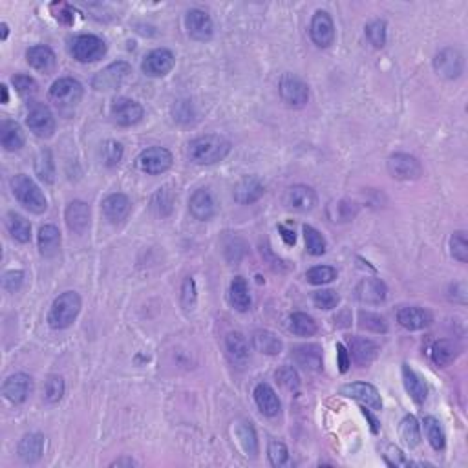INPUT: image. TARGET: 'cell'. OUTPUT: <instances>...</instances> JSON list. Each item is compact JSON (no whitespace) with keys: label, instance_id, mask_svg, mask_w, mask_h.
Wrapping results in <instances>:
<instances>
[{"label":"cell","instance_id":"obj_62","mask_svg":"<svg viewBox=\"0 0 468 468\" xmlns=\"http://www.w3.org/2000/svg\"><path fill=\"white\" fill-rule=\"evenodd\" d=\"M362 410V415H364V417L368 419V421L371 422V432H373V434H377V432H379V422H377V419L373 417V415H371L370 412H368L366 408H361Z\"/></svg>","mask_w":468,"mask_h":468},{"label":"cell","instance_id":"obj_20","mask_svg":"<svg viewBox=\"0 0 468 468\" xmlns=\"http://www.w3.org/2000/svg\"><path fill=\"white\" fill-rule=\"evenodd\" d=\"M190 214L199 222H207L216 214V201L209 189H198L194 194L190 196L189 201Z\"/></svg>","mask_w":468,"mask_h":468},{"label":"cell","instance_id":"obj_19","mask_svg":"<svg viewBox=\"0 0 468 468\" xmlns=\"http://www.w3.org/2000/svg\"><path fill=\"white\" fill-rule=\"evenodd\" d=\"M66 225L75 234H84L90 227V207L81 199L72 201L65 213Z\"/></svg>","mask_w":468,"mask_h":468},{"label":"cell","instance_id":"obj_38","mask_svg":"<svg viewBox=\"0 0 468 468\" xmlns=\"http://www.w3.org/2000/svg\"><path fill=\"white\" fill-rule=\"evenodd\" d=\"M6 227L10 231L11 238L19 241V243H28V241L32 240V225H29L28 220L20 216V214L8 213V216H6Z\"/></svg>","mask_w":468,"mask_h":468},{"label":"cell","instance_id":"obj_58","mask_svg":"<svg viewBox=\"0 0 468 468\" xmlns=\"http://www.w3.org/2000/svg\"><path fill=\"white\" fill-rule=\"evenodd\" d=\"M24 282V273L22 271H8L2 276V288L8 293H15L17 289H20Z\"/></svg>","mask_w":468,"mask_h":468},{"label":"cell","instance_id":"obj_16","mask_svg":"<svg viewBox=\"0 0 468 468\" xmlns=\"http://www.w3.org/2000/svg\"><path fill=\"white\" fill-rule=\"evenodd\" d=\"M187 33L194 41H209L214 33V24L210 15L203 10H190L185 17Z\"/></svg>","mask_w":468,"mask_h":468},{"label":"cell","instance_id":"obj_10","mask_svg":"<svg viewBox=\"0 0 468 468\" xmlns=\"http://www.w3.org/2000/svg\"><path fill=\"white\" fill-rule=\"evenodd\" d=\"M280 95L283 102L289 107H304L309 99V88L307 84L293 74H286L280 79Z\"/></svg>","mask_w":468,"mask_h":468},{"label":"cell","instance_id":"obj_50","mask_svg":"<svg viewBox=\"0 0 468 468\" xmlns=\"http://www.w3.org/2000/svg\"><path fill=\"white\" fill-rule=\"evenodd\" d=\"M313 302L320 309H335L339 306L340 298L333 289H319V291L313 293Z\"/></svg>","mask_w":468,"mask_h":468},{"label":"cell","instance_id":"obj_24","mask_svg":"<svg viewBox=\"0 0 468 468\" xmlns=\"http://www.w3.org/2000/svg\"><path fill=\"white\" fill-rule=\"evenodd\" d=\"M293 359L298 366H302L307 371H320L324 362H322V348L319 344H302L293 349Z\"/></svg>","mask_w":468,"mask_h":468},{"label":"cell","instance_id":"obj_29","mask_svg":"<svg viewBox=\"0 0 468 468\" xmlns=\"http://www.w3.org/2000/svg\"><path fill=\"white\" fill-rule=\"evenodd\" d=\"M255 401L258 410L267 417H274L280 412V399L267 382H260L255 388Z\"/></svg>","mask_w":468,"mask_h":468},{"label":"cell","instance_id":"obj_59","mask_svg":"<svg viewBox=\"0 0 468 468\" xmlns=\"http://www.w3.org/2000/svg\"><path fill=\"white\" fill-rule=\"evenodd\" d=\"M337 359H339V370L346 373L352 366V357H349L348 349L344 348V344H337Z\"/></svg>","mask_w":468,"mask_h":468},{"label":"cell","instance_id":"obj_54","mask_svg":"<svg viewBox=\"0 0 468 468\" xmlns=\"http://www.w3.org/2000/svg\"><path fill=\"white\" fill-rule=\"evenodd\" d=\"M51 15L55 17V20H59L60 24H65V26H72L75 19V10L72 8L68 2H53L50 6Z\"/></svg>","mask_w":468,"mask_h":468},{"label":"cell","instance_id":"obj_33","mask_svg":"<svg viewBox=\"0 0 468 468\" xmlns=\"http://www.w3.org/2000/svg\"><path fill=\"white\" fill-rule=\"evenodd\" d=\"M0 141L8 152H15L24 147V132L15 121H4L0 125Z\"/></svg>","mask_w":468,"mask_h":468},{"label":"cell","instance_id":"obj_4","mask_svg":"<svg viewBox=\"0 0 468 468\" xmlns=\"http://www.w3.org/2000/svg\"><path fill=\"white\" fill-rule=\"evenodd\" d=\"M50 101L60 110H70L75 108L83 99V84L72 77H60L59 81L51 84Z\"/></svg>","mask_w":468,"mask_h":468},{"label":"cell","instance_id":"obj_28","mask_svg":"<svg viewBox=\"0 0 468 468\" xmlns=\"http://www.w3.org/2000/svg\"><path fill=\"white\" fill-rule=\"evenodd\" d=\"M397 320L404 329L417 331V329H424L432 324V315L430 311L422 309V307H401L397 313Z\"/></svg>","mask_w":468,"mask_h":468},{"label":"cell","instance_id":"obj_27","mask_svg":"<svg viewBox=\"0 0 468 468\" xmlns=\"http://www.w3.org/2000/svg\"><path fill=\"white\" fill-rule=\"evenodd\" d=\"M388 295V288L380 279H364L357 286V298L362 304H382Z\"/></svg>","mask_w":468,"mask_h":468},{"label":"cell","instance_id":"obj_23","mask_svg":"<svg viewBox=\"0 0 468 468\" xmlns=\"http://www.w3.org/2000/svg\"><path fill=\"white\" fill-rule=\"evenodd\" d=\"M349 357L355 361L359 366H368L375 361L379 355V346L370 339H361V337H352L348 340Z\"/></svg>","mask_w":468,"mask_h":468},{"label":"cell","instance_id":"obj_47","mask_svg":"<svg viewBox=\"0 0 468 468\" xmlns=\"http://www.w3.org/2000/svg\"><path fill=\"white\" fill-rule=\"evenodd\" d=\"M306 279L313 286H324V283L333 282L337 279V269L329 267V265H316V267H311L307 271Z\"/></svg>","mask_w":468,"mask_h":468},{"label":"cell","instance_id":"obj_5","mask_svg":"<svg viewBox=\"0 0 468 468\" xmlns=\"http://www.w3.org/2000/svg\"><path fill=\"white\" fill-rule=\"evenodd\" d=\"M130 74H132V68H130L128 62L117 60V62H112L110 66H107V68L99 72V74H95V77H93L92 81V86L98 90V92L117 90L121 84L128 79Z\"/></svg>","mask_w":468,"mask_h":468},{"label":"cell","instance_id":"obj_41","mask_svg":"<svg viewBox=\"0 0 468 468\" xmlns=\"http://www.w3.org/2000/svg\"><path fill=\"white\" fill-rule=\"evenodd\" d=\"M399 434H401V439L413 448L421 443V430H419V422L413 415H406V417L401 421V427H399Z\"/></svg>","mask_w":468,"mask_h":468},{"label":"cell","instance_id":"obj_60","mask_svg":"<svg viewBox=\"0 0 468 468\" xmlns=\"http://www.w3.org/2000/svg\"><path fill=\"white\" fill-rule=\"evenodd\" d=\"M279 231L282 232L283 241H286L288 246H295V243H297V236H295V232H293L291 229L283 227V225H279Z\"/></svg>","mask_w":468,"mask_h":468},{"label":"cell","instance_id":"obj_63","mask_svg":"<svg viewBox=\"0 0 468 468\" xmlns=\"http://www.w3.org/2000/svg\"><path fill=\"white\" fill-rule=\"evenodd\" d=\"M0 92H2V102H8V99H10V95H8V86H6V84H2V86H0Z\"/></svg>","mask_w":468,"mask_h":468},{"label":"cell","instance_id":"obj_17","mask_svg":"<svg viewBox=\"0 0 468 468\" xmlns=\"http://www.w3.org/2000/svg\"><path fill=\"white\" fill-rule=\"evenodd\" d=\"M32 377L26 373H15V375L8 377L4 382V397L13 404H22L26 399L32 394Z\"/></svg>","mask_w":468,"mask_h":468},{"label":"cell","instance_id":"obj_7","mask_svg":"<svg viewBox=\"0 0 468 468\" xmlns=\"http://www.w3.org/2000/svg\"><path fill=\"white\" fill-rule=\"evenodd\" d=\"M107 53V42L95 35H79L72 42V55L79 62H95Z\"/></svg>","mask_w":468,"mask_h":468},{"label":"cell","instance_id":"obj_13","mask_svg":"<svg viewBox=\"0 0 468 468\" xmlns=\"http://www.w3.org/2000/svg\"><path fill=\"white\" fill-rule=\"evenodd\" d=\"M309 35L319 48H329L335 42V24L328 11L319 10L311 19Z\"/></svg>","mask_w":468,"mask_h":468},{"label":"cell","instance_id":"obj_36","mask_svg":"<svg viewBox=\"0 0 468 468\" xmlns=\"http://www.w3.org/2000/svg\"><path fill=\"white\" fill-rule=\"evenodd\" d=\"M229 298H231L232 307L236 311H246L250 309V295L249 288H247V282L243 276H234L231 282V289H229Z\"/></svg>","mask_w":468,"mask_h":468},{"label":"cell","instance_id":"obj_46","mask_svg":"<svg viewBox=\"0 0 468 468\" xmlns=\"http://www.w3.org/2000/svg\"><path fill=\"white\" fill-rule=\"evenodd\" d=\"M359 326L366 331H373V333H386L388 331L386 320L377 313H370V311L359 313Z\"/></svg>","mask_w":468,"mask_h":468},{"label":"cell","instance_id":"obj_39","mask_svg":"<svg viewBox=\"0 0 468 468\" xmlns=\"http://www.w3.org/2000/svg\"><path fill=\"white\" fill-rule=\"evenodd\" d=\"M236 437L240 441L241 448L249 457H256L258 454V439H256L255 427L249 421H238L236 424Z\"/></svg>","mask_w":468,"mask_h":468},{"label":"cell","instance_id":"obj_31","mask_svg":"<svg viewBox=\"0 0 468 468\" xmlns=\"http://www.w3.org/2000/svg\"><path fill=\"white\" fill-rule=\"evenodd\" d=\"M288 205L293 209L311 210L316 205V194L315 190L307 185H295L288 190Z\"/></svg>","mask_w":468,"mask_h":468},{"label":"cell","instance_id":"obj_34","mask_svg":"<svg viewBox=\"0 0 468 468\" xmlns=\"http://www.w3.org/2000/svg\"><path fill=\"white\" fill-rule=\"evenodd\" d=\"M403 380H404V388L410 394V397L415 401L417 404H422L427 401L428 395V388L424 385V380L408 366V364H404L403 366Z\"/></svg>","mask_w":468,"mask_h":468},{"label":"cell","instance_id":"obj_42","mask_svg":"<svg viewBox=\"0 0 468 468\" xmlns=\"http://www.w3.org/2000/svg\"><path fill=\"white\" fill-rule=\"evenodd\" d=\"M291 331L298 337H311L316 333V322L306 313H293L291 316Z\"/></svg>","mask_w":468,"mask_h":468},{"label":"cell","instance_id":"obj_12","mask_svg":"<svg viewBox=\"0 0 468 468\" xmlns=\"http://www.w3.org/2000/svg\"><path fill=\"white\" fill-rule=\"evenodd\" d=\"M434 68L445 79H457L459 75L463 74L464 59L461 55V51L455 50V48H445L434 59Z\"/></svg>","mask_w":468,"mask_h":468},{"label":"cell","instance_id":"obj_21","mask_svg":"<svg viewBox=\"0 0 468 468\" xmlns=\"http://www.w3.org/2000/svg\"><path fill=\"white\" fill-rule=\"evenodd\" d=\"M225 352L229 361L236 368H243L249 362V342L240 331H231L225 337Z\"/></svg>","mask_w":468,"mask_h":468},{"label":"cell","instance_id":"obj_44","mask_svg":"<svg viewBox=\"0 0 468 468\" xmlns=\"http://www.w3.org/2000/svg\"><path fill=\"white\" fill-rule=\"evenodd\" d=\"M304 238H306V249L311 256H322L326 253L324 236L311 225H304Z\"/></svg>","mask_w":468,"mask_h":468},{"label":"cell","instance_id":"obj_35","mask_svg":"<svg viewBox=\"0 0 468 468\" xmlns=\"http://www.w3.org/2000/svg\"><path fill=\"white\" fill-rule=\"evenodd\" d=\"M60 249V232L55 225H44L39 229V250L42 256L51 258Z\"/></svg>","mask_w":468,"mask_h":468},{"label":"cell","instance_id":"obj_26","mask_svg":"<svg viewBox=\"0 0 468 468\" xmlns=\"http://www.w3.org/2000/svg\"><path fill=\"white\" fill-rule=\"evenodd\" d=\"M265 192L264 183L256 176H246L243 180L238 181V185L234 187V199L241 205H250L258 201Z\"/></svg>","mask_w":468,"mask_h":468},{"label":"cell","instance_id":"obj_37","mask_svg":"<svg viewBox=\"0 0 468 468\" xmlns=\"http://www.w3.org/2000/svg\"><path fill=\"white\" fill-rule=\"evenodd\" d=\"M174 203H176V194L171 187H161L154 192L152 201H150V209L154 210V214H158L161 218L172 214L174 210Z\"/></svg>","mask_w":468,"mask_h":468},{"label":"cell","instance_id":"obj_25","mask_svg":"<svg viewBox=\"0 0 468 468\" xmlns=\"http://www.w3.org/2000/svg\"><path fill=\"white\" fill-rule=\"evenodd\" d=\"M26 59H28V65L32 68L42 72V74H51L57 66L55 53H53L50 46H44V44H37V46L29 48L26 51Z\"/></svg>","mask_w":468,"mask_h":468},{"label":"cell","instance_id":"obj_52","mask_svg":"<svg viewBox=\"0 0 468 468\" xmlns=\"http://www.w3.org/2000/svg\"><path fill=\"white\" fill-rule=\"evenodd\" d=\"M102 161L107 163L108 167H116L117 163L123 158V145L117 143L114 140H108L107 143L102 145Z\"/></svg>","mask_w":468,"mask_h":468},{"label":"cell","instance_id":"obj_9","mask_svg":"<svg viewBox=\"0 0 468 468\" xmlns=\"http://www.w3.org/2000/svg\"><path fill=\"white\" fill-rule=\"evenodd\" d=\"M388 172L401 181H413L422 176V165L410 154H394L388 159Z\"/></svg>","mask_w":468,"mask_h":468},{"label":"cell","instance_id":"obj_6","mask_svg":"<svg viewBox=\"0 0 468 468\" xmlns=\"http://www.w3.org/2000/svg\"><path fill=\"white\" fill-rule=\"evenodd\" d=\"M172 161L174 158H172L171 150H167L165 147H150L140 154L138 167L150 176H158L172 167Z\"/></svg>","mask_w":468,"mask_h":468},{"label":"cell","instance_id":"obj_11","mask_svg":"<svg viewBox=\"0 0 468 468\" xmlns=\"http://www.w3.org/2000/svg\"><path fill=\"white\" fill-rule=\"evenodd\" d=\"M174 65H176L174 53L167 48H158V50H152L149 55L145 57L143 62H141V70L149 77H163L174 68Z\"/></svg>","mask_w":468,"mask_h":468},{"label":"cell","instance_id":"obj_30","mask_svg":"<svg viewBox=\"0 0 468 468\" xmlns=\"http://www.w3.org/2000/svg\"><path fill=\"white\" fill-rule=\"evenodd\" d=\"M44 450V437L41 434H26L19 443V457L24 463L33 464L42 457Z\"/></svg>","mask_w":468,"mask_h":468},{"label":"cell","instance_id":"obj_22","mask_svg":"<svg viewBox=\"0 0 468 468\" xmlns=\"http://www.w3.org/2000/svg\"><path fill=\"white\" fill-rule=\"evenodd\" d=\"M461 344L454 339H441L430 348L432 362L439 368H446L461 355Z\"/></svg>","mask_w":468,"mask_h":468},{"label":"cell","instance_id":"obj_49","mask_svg":"<svg viewBox=\"0 0 468 468\" xmlns=\"http://www.w3.org/2000/svg\"><path fill=\"white\" fill-rule=\"evenodd\" d=\"M267 455H269V461L273 467H286L289 463V450L282 441H271L269 448H267Z\"/></svg>","mask_w":468,"mask_h":468},{"label":"cell","instance_id":"obj_51","mask_svg":"<svg viewBox=\"0 0 468 468\" xmlns=\"http://www.w3.org/2000/svg\"><path fill=\"white\" fill-rule=\"evenodd\" d=\"M366 37L370 44L375 48H382L386 44V22L385 20H373L366 26Z\"/></svg>","mask_w":468,"mask_h":468},{"label":"cell","instance_id":"obj_40","mask_svg":"<svg viewBox=\"0 0 468 468\" xmlns=\"http://www.w3.org/2000/svg\"><path fill=\"white\" fill-rule=\"evenodd\" d=\"M422 424H424V432H427V437L428 441H430L432 448L437 450V452L445 450L446 436L443 427H441V422L437 421L436 417H424Z\"/></svg>","mask_w":468,"mask_h":468},{"label":"cell","instance_id":"obj_56","mask_svg":"<svg viewBox=\"0 0 468 468\" xmlns=\"http://www.w3.org/2000/svg\"><path fill=\"white\" fill-rule=\"evenodd\" d=\"M196 298H198V289H196L194 279H185L183 280V286H181V304L185 309H192L196 304Z\"/></svg>","mask_w":468,"mask_h":468},{"label":"cell","instance_id":"obj_61","mask_svg":"<svg viewBox=\"0 0 468 468\" xmlns=\"http://www.w3.org/2000/svg\"><path fill=\"white\" fill-rule=\"evenodd\" d=\"M110 467H138V461H134L132 457H121L112 461Z\"/></svg>","mask_w":468,"mask_h":468},{"label":"cell","instance_id":"obj_18","mask_svg":"<svg viewBox=\"0 0 468 468\" xmlns=\"http://www.w3.org/2000/svg\"><path fill=\"white\" fill-rule=\"evenodd\" d=\"M130 210H132V203L125 194L116 192V194H110L102 199V214L107 216V220L114 225L117 223H123L128 218Z\"/></svg>","mask_w":468,"mask_h":468},{"label":"cell","instance_id":"obj_8","mask_svg":"<svg viewBox=\"0 0 468 468\" xmlns=\"http://www.w3.org/2000/svg\"><path fill=\"white\" fill-rule=\"evenodd\" d=\"M26 125L32 130L33 134L42 140H48L55 132V117L51 114L50 108L42 102H35L28 112L26 117Z\"/></svg>","mask_w":468,"mask_h":468},{"label":"cell","instance_id":"obj_14","mask_svg":"<svg viewBox=\"0 0 468 468\" xmlns=\"http://www.w3.org/2000/svg\"><path fill=\"white\" fill-rule=\"evenodd\" d=\"M145 116V110L140 102L128 98H119L112 105V117L119 126L138 125Z\"/></svg>","mask_w":468,"mask_h":468},{"label":"cell","instance_id":"obj_15","mask_svg":"<svg viewBox=\"0 0 468 468\" xmlns=\"http://www.w3.org/2000/svg\"><path fill=\"white\" fill-rule=\"evenodd\" d=\"M340 395L353 399V401H359V403H362L371 410L382 408L379 392H377L375 386L368 385V382H349V385H344L340 388Z\"/></svg>","mask_w":468,"mask_h":468},{"label":"cell","instance_id":"obj_3","mask_svg":"<svg viewBox=\"0 0 468 468\" xmlns=\"http://www.w3.org/2000/svg\"><path fill=\"white\" fill-rule=\"evenodd\" d=\"M11 190H13L15 198L19 199V203L29 213L42 214L46 210L48 201L42 194L41 187L26 174H17L11 178Z\"/></svg>","mask_w":468,"mask_h":468},{"label":"cell","instance_id":"obj_32","mask_svg":"<svg viewBox=\"0 0 468 468\" xmlns=\"http://www.w3.org/2000/svg\"><path fill=\"white\" fill-rule=\"evenodd\" d=\"M253 346L256 348V352L271 355V357L280 355L282 352V340L269 329H256L253 333Z\"/></svg>","mask_w":468,"mask_h":468},{"label":"cell","instance_id":"obj_55","mask_svg":"<svg viewBox=\"0 0 468 468\" xmlns=\"http://www.w3.org/2000/svg\"><path fill=\"white\" fill-rule=\"evenodd\" d=\"M11 83H13L15 90L20 93V95H24V98H28V95H33V93L39 92V84L37 81L33 79V77H29V75H15L13 79H11Z\"/></svg>","mask_w":468,"mask_h":468},{"label":"cell","instance_id":"obj_1","mask_svg":"<svg viewBox=\"0 0 468 468\" xmlns=\"http://www.w3.org/2000/svg\"><path fill=\"white\" fill-rule=\"evenodd\" d=\"M231 152V143L218 134L201 135L198 140L190 141L189 158L198 165H214L223 161Z\"/></svg>","mask_w":468,"mask_h":468},{"label":"cell","instance_id":"obj_57","mask_svg":"<svg viewBox=\"0 0 468 468\" xmlns=\"http://www.w3.org/2000/svg\"><path fill=\"white\" fill-rule=\"evenodd\" d=\"M382 457H385V461L389 464V467H410V464H413L412 461H408V459L404 457L403 452L394 445L385 446Z\"/></svg>","mask_w":468,"mask_h":468},{"label":"cell","instance_id":"obj_43","mask_svg":"<svg viewBox=\"0 0 468 468\" xmlns=\"http://www.w3.org/2000/svg\"><path fill=\"white\" fill-rule=\"evenodd\" d=\"M35 172L44 183H53L55 180V165H53V158H51L50 150H42L39 154L37 163H35Z\"/></svg>","mask_w":468,"mask_h":468},{"label":"cell","instance_id":"obj_53","mask_svg":"<svg viewBox=\"0 0 468 468\" xmlns=\"http://www.w3.org/2000/svg\"><path fill=\"white\" fill-rule=\"evenodd\" d=\"M276 380H279L283 388L289 389V392H297L298 386H300V377H298V373L295 371V368L291 366L279 368V371H276Z\"/></svg>","mask_w":468,"mask_h":468},{"label":"cell","instance_id":"obj_48","mask_svg":"<svg viewBox=\"0 0 468 468\" xmlns=\"http://www.w3.org/2000/svg\"><path fill=\"white\" fill-rule=\"evenodd\" d=\"M450 253H452V256H454L457 262H461V264H467V260H468L467 232L457 231L452 234V238H450Z\"/></svg>","mask_w":468,"mask_h":468},{"label":"cell","instance_id":"obj_45","mask_svg":"<svg viewBox=\"0 0 468 468\" xmlns=\"http://www.w3.org/2000/svg\"><path fill=\"white\" fill-rule=\"evenodd\" d=\"M65 379L60 375H50L44 385V399L48 404H57L65 395Z\"/></svg>","mask_w":468,"mask_h":468},{"label":"cell","instance_id":"obj_64","mask_svg":"<svg viewBox=\"0 0 468 468\" xmlns=\"http://www.w3.org/2000/svg\"><path fill=\"white\" fill-rule=\"evenodd\" d=\"M6 37H8V24L2 22V41H6Z\"/></svg>","mask_w":468,"mask_h":468},{"label":"cell","instance_id":"obj_2","mask_svg":"<svg viewBox=\"0 0 468 468\" xmlns=\"http://www.w3.org/2000/svg\"><path fill=\"white\" fill-rule=\"evenodd\" d=\"M81 311V297L75 291H66L53 300L48 313V324L53 329H66L75 322Z\"/></svg>","mask_w":468,"mask_h":468}]
</instances>
